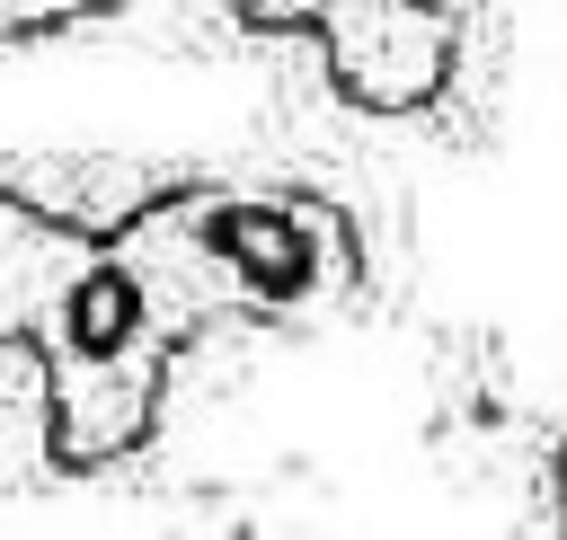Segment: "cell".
Returning a JSON list of instances; mask_svg holds the SVG:
<instances>
[{"mask_svg": "<svg viewBox=\"0 0 567 540\" xmlns=\"http://www.w3.org/2000/svg\"><path fill=\"white\" fill-rule=\"evenodd\" d=\"M106 230L195 310V328L204 319L310 328V319L346 310L363 283L354 212L337 195L284 186V177H186V186L133 195Z\"/></svg>", "mask_w": 567, "mask_h": 540, "instance_id": "cell-2", "label": "cell"}, {"mask_svg": "<svg viewBox=\"0 0 567 540\" xmlns=\"http://www.w3.org/2000/svg\"><path fill=\"white\" fill-rule=\"evenodd\" d=\"M9 221L35 248L18 354L44 381V443L62 469H106L151 434L159 390L195 336V310L133 248H115L106 221H71L27 195H9Z\"/></svg>", "mask_w": 567, "mask_h": 540, "instance_id": "cell-1", "label": "cell"}, {"mask_svg": "<svg viewBox=\"0 0 567 540\" xmlns=\"http://www.w3.org/2000/svg\"><path fill=\"white\" fill-rule=\"evenodd\" d=\"M301 44H319L328 89L372 124H425L470 71L461 0H310Z\"/></svg>", "mask_w": 567, "mask_h": 540, "instance_id": "cell-3", "label": "cell"}, {"mask_svg": "<svg viewBox=\"0 0 567 540\" xmlns=\"http://www.w3.org/2000/svg\"><path fill=\"white\" fill-rule=\"evenodd\" d=\"M0 9H9V27H18V35H35V27H62L80 0H0Z\"/></svg>", "mask_w": 567, "mask_h": 540, "instance_id": "cell-4", "label": "cell"}, {"mask_svg": "<svg viewBox=\"0 0 567 540\" xmlns=\"http://www.w3.org/2000/svg\"><path fill=\"white\" fill-rule=\"evenodd\" d=\"M549 496H558V540H567V443H558V478H549Z\"/></svg>", "mask_w": 567, "mask_h": 540, "instance_id": "cell-5", "label": "cell"}]
</instances>
